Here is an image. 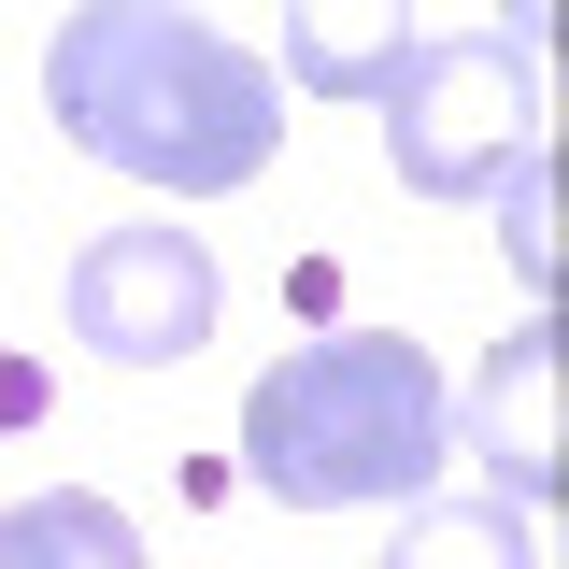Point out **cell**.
Returning <instances> with one entry per match:
<instances>
[{
	"instance_id": "cell-8",
	"label": "cell",
	"mask_w": 569,
	"mask_h": 569,
	"mask_svg": "<svg viewBox=\"0 0 569 569\" xmlns=\"http://www.w3.org/2000/svg\"><path fill=\"white\" fill-rule=\"evenodd\" d=\"M385 569H541V512H512V498H413Z\"/></svg>"
},
{
	"instance_id": "cell-2",
	"label": "cell",
	"mask_w": 569,
	"mask_h": 569,
	"mask_svg": "<svg viewBox=\"0 0 569 569\" xmlns=\"http://www.w3.org/2000/svg\"><path fill=\"white\" fill-rule=\"evenodd\" d=\"M456 456V385L413 328H328L242 385V485L284 512H413Z\"/></svg>"
},
{
	"instance_id": "cell-3",
	"label": "cell",
	"mask_w": 569,
	"mask_h": 569,
	"mask_svg": "<svg viewBox=\"0 0 569 569\" xmlns=\"http://www.w3.org/2000/svg\"><path fill=\"white\" fill-rule=\"evenodd\" d=\"M370 114L413 200H498L541 157V29H413Z\"/></svg>"
},
{
	"instance_id": "cell-5",
	"label": "cell",
	"mask_w": 569,
	"mask_h": 569,
	"mask_svg": "<svg viewBox=\"0 0 569 569\" xmlns=\"http://www.w3.org/2000/svg\"><path fill=\"white\" fill-rule=\"evenodd\" d=\"M456 456H470L512 512H541V498L569 485V356H556V313H527L512 342H485L470 399H456Z\"/></svg>"
},
{
	"instance_id": "cell-9",
	"label": "cell",
	"mask_w": 569,
	"mask_h": 569,
	"mask_svg": "<svg viewBox=\"0 0 569 569\" xmlns=\"http://www.w3.org/2000/svg\"><path fill=\"white\" fill-rule=\"evenodd\" d=\"M498 242H512L527 284H556V157H527V171L498 186Z\"/></svg>"
},
{
	"instance_id": "cell-1",
	"label": "cell",
	"mask_w": 569,
	"mask_h": 569,
	"mask_svg": "<svg viewBox=\"0 0 569 569\" xmlns=\"http://www.w3.org/2000/svg\"><path fill=\"white\" fill-rule=\"evenodd\" d=\"M43 100H58V142L129 171L157 200H228L257 186L284 142V86L242 29H213L186 0H86L43 43Z\"/></svg>"
},
{
	"instance_id": "cell-7",
	"label": "cell",
	"mask_w": 569,
	"mask_h": 569,
	"mask_svg": "<svg viewBox=\"0 0 569 569\" xmlns=\"http://www.w3.org/2000/svg\"><path fill=\"white\" fill-rule=\"evenodd\" d=\"M0 569H157V556L100 485H43V498H0Z\"/></svg>"
},
{
	"instance_id": "cell-6",
	"label": "cell",
	"mask_w": 569,
	"mask_h": 569,
	"mask_svg": "<svg viewBox=\"0 0 569 569\" xmlns=\"http://www.w3.org/2000/svg\"><path fill=\"white\" fill-rule=\"evenodd\" d=\"M413 58V0H284V71L313 100H385V71Z\"/></svg>"
},
{
	"instance_id": "cell-4",
	"label": "cell",
	"mask_w": 569,
	"mask_h": 569,
	"mask_svg": "<svg viewBox=\"0 0 569 569\" xmlns=\"http://www.w3.org/2000/svg\"><path fill=\"white\" fill-rule=\"evenodd\" d=\"M71 342L100 356V370H186L213 342V313H228V271H213L200 228H171V213H142V228H100L86 257H71Z\"/></svg>"
}]
</instances>
